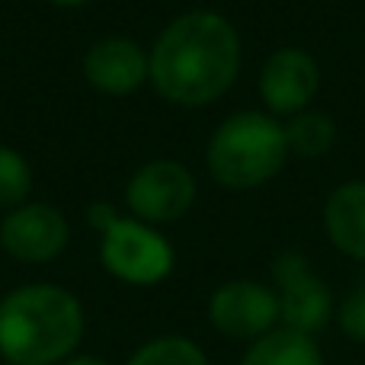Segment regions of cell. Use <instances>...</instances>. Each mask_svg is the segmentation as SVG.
<instances>
[{"label":"cell","mask_w":365,"mask_h":365,"mask_svg":"<svg viewBox=\"0 0 365 365\" xmlns=\"http://www.w3.org/2000/svg\"><path fill=\"white\" fill-rule=\"evenodd\" d=\"M240 71V38L225 16L195 10L173 19L151 51L158 93L180 106L215 103Z\"/></svg>","instance_id":"cell-1"},{"label":"cell","mask_w":365,"mask_h":365,"mask_svg":"<svg viewBox=\"0 0 365 365\" xmlns=\"http://www.w3.org/2000/svg\"><path fill=\"white\" fill-rule=\"evenodd\" d=\"M83 340V308L68 289L32 282L0 298L4 365H61Z\"/></svg>","instance_id":"cell-2"},{"label":"cell","mask_w":365,"mask_h":365,"mask_svg":"<svg viewBox=\"0 0 365 365\" xmlns=\"http://www.w3.org/2000/svg\"><path fill=\"white\" fill-rule=\"evenodd\" d=\"M285 125L266 113H234L208 141V170L227 189H257L289 160Z\"/></svg>","instance_id":"cell-3"},{"label":"cell","mask_w":365,"mask_h":365,"mask_svg":"<svg viewBox=\"0 0 365 365\" xmlns=\"http://www.w3.org/2000/svg\"><path fill=\"white\" fill-rule=\"evenodd\" d=\"M100 259L109 276L128 285H158L173 272V247L148 221L115 218L103 231Z\"/></svg>","instance_id":"cell-4"},{"label":"cell","mask_w":365,"mask_h":365,"mask_svg":"<svg viewBox=\"0 0 365 365\" xmlns=\"http://www.w3.org/2000/svg\"><path fill=\"white\" fill-rule=\"evenodd\" d=\"M272 282H276L279 324L282 327L314 336L336 314L330 285L311 269L308 257H302V253L289 250L282 257H276V263H272Z\"/></svg>","instance_id":"cell-5"},{"label":"cell","mask_w":365,"mask_h":365,"mask_svg":"<svg viewBox=\"0 0 365 365\" xmlns=\"http://www.w3.org/2000/svg\"><path fill=\"white\" fill-rule=\"evenodd\" d=\"M208 321L231 340H259L279 327L276 289L253 279H234L218 285L208 298Z\"/></svg>","instance_id":"cell-6"},{"label":"cell","mask_w":365,"mask_h":365,"mask_svg":"<svg viewBox=\"0 0 365 365\" xmlns=\"http://www.w3.org/2000/svg\"><path fill=\"white\" fill-rule=\"evenodd\" d=\"M125 202L138 215V221H148V225L177 221L192 208L195 180L177 160H154L128 180Z\"/></svg>","instance_id":"cell-7"},{"label":"cell","mask_w":365,"mask_h":365,"mask_svg":"<svg viewBox=\"0 0 365 365\" xmlns=\"http://www.w3.org/2000/svg\"><path fill=\"white\" fill-rule=\"evenodd\" d=\"M321 90V68L304 48H279L259 71V96L279 115H298Z\"/></svg>","instance_id":"cell-8"},{"label":"cell","mask_w":365,"mask_h":365,"mask_svg":"<svg viewBox=\"0 0 365 365\" xmlns=\"http://www.w3.org/2000/svg\"><path fill=\"white\" fill-rule=\"evenodd\" d=\"M68 221L51 205H16L0 225V244L13 259L48 263L68 247Z\"/></svg>","instance_id":"cell-9"},{"label":"cell","mask_w":365,"mask_h":365,"mask_svg":"<svg viewBox=\"0 0 365 365\" xmlns=\"http://www.w3.org/2000/svg\"><path fill=\"white\" fill-rule=\"evenodd\" d=\"M83 74L103 93L125 96L151 77V58L132 38H106L87 51Z\"/></svg>","instance_id":"cell-10"},{"label":"cell","mask_w":365,"mask_h":365,"mask_svg":"<svg viewBox=\"0 0 365 365\" xmlns=\"http://www.w3.org/2000/svg\"><path fill=\"white\" fill-rule=\"evenodd\" d=\"M324 227L336 250L365 263V180H349L330 192Z\"/></svg>","instance_id":"cell-11"},{"label":"cell","mask_w":365,"mask_h":365,"mask_svg":"<svg viewBox=\"0 0 365 365\" xmlns=\"http://www.w3.org/2000/svg\"><path fill=\"white\" fill-rule=\"evenodd\" d=\"M240 365H324V356L311 334L276 327L247 346Z\"/></svg>","instance_id":"cell-12"},{"label":"cell","mask_w":365,"mask_h":365,"mask_svg":"<svg viewBox=\"0 0 365 365\" xmlns=\"http://www.w3.org/2000/svg\"><path fill=\"white\" fill-rule=\"evenodd\" d=\"M285 141H289V151L298 158H324L336 145V122L327 113L304 109L292 115V122L285 125Z\"/></svg>","instance_id":"cell-13"},{"label":"cell","mask_w":365,"mask_h":365,"mask_svg":"<svg viewBox=\"0 0 365 365\" xmlns=\"http://www.w3.org/2000/svg\"><path fill=\"white\" fill-rule=\"evenodd\" d=\"M125 365H208V356L189 336H158L132 353Z\"/></svg>","instance_id":"cell-14"},{"label":"cell","mask_w":365,"mask_h":365,"mask_svg":"<svg viewBox=\"0 0 365 365\" xmlns=\"http://www.w3.org/2000/svg\"><path fill=\"white\" fill-rule=\"evenodd\" d=\"M32 186L29 164L13 148L0 145V208H16L26 202Z\"/></svg>","instance_id":"cell-15"},{"label":"cell","mask_w":365,"mask_h":365,"mask_svg":"<svg viewBox=\"0 0 365 365\" xmlns=\"http://www.w3.org/2000/svg\"><path fill=\"white\" fill-rule=\"evenodd\" d=\"M336 324L353 343H365V276L359 279L353 292L343 298V304L336 308Z\"/></svg>","instance_id":"cell-16"},{"label":"cell","mask_w":365,"mask_h":365,"mask_svg":"<svg viewBox=\"0 0 365 365\" xmlns=\"http://www.w3.org/2000/svg\"><path fill=\"white\" fill-rule=\"evenodd\" d=\"M115 218H119V215H115V208H113V205H106V202H96V205L90 208V225H93L100 234L106 231V227L113 225Z\"/></svg>","instance_id":"cell-17"},{"label":"cell","mask_w":365,"mask_h":365,"mask_svg":"<svg viewBox=\"0 0 365 365\" xmlns=\"http://www.w3.org/2000/svg\"><path fill=\"white\" fill-rule=\"evenodd\" d=\"M61 365H113V362L100 359V356H71V359H64Z\"/></svg>","instance_id":"cell-18"},{"label":"cell","mask_w":365,"mask_h":365,"mask_svg":"<svg viewBox=\"0 0 365 365\" xmlns=\"http://www.w3.org/2000/svg\"><path fill=\"white\" fill-rule=\"evenodd\" d=\"M51 4H58V6H83V4H90V0H51Z\"/></svg>","instance_id":"cell-19"}]
</instances>
